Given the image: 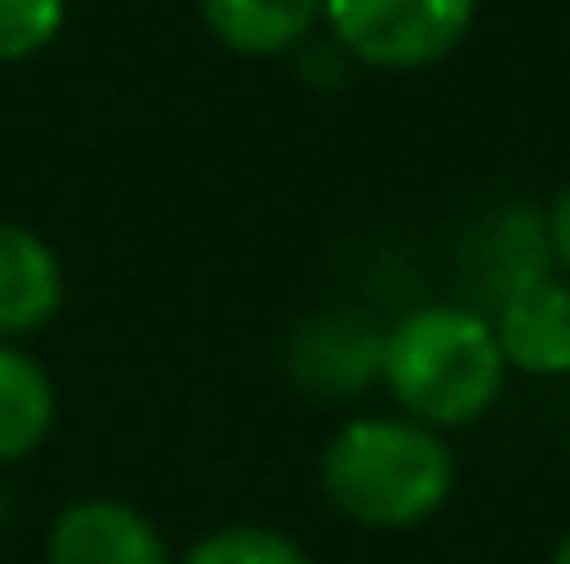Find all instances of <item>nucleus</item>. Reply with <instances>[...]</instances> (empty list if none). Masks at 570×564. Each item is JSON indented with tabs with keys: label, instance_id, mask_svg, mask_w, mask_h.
Returning <instances> with one entry per match:
<instances>
[{
	"label": "nucleus",
	"instance_id": "obj_8",
	"mask_svg": "<svg viewBox=\"0 0 570 564\" xmlns=\"http://www.w3.org/2000/svg\"><path fill=\"white\" fill-rule=\"evenodd\" d=\"M199 17L233 56H288L316 33L322 0H199Z\"/></svg>",
	"mask_w": 570,
	"mask_h": 564
},
{
	"label": "nucleus",
	"instance_id": "obj_6",
	"mask_svg": "<svg viewBox=\"0 0 570 564\" xmlns=\"http://www.w3.org/2000/svg\"><path fill=\"white\" fill-rule=\"evenodd\" d=\"M294 382H305L322 398H355L382 376V333L361 316H316L294 338Z\"/></svg>",
	"mask_w": 570,
	"mask_h": 564
},
{
	"label": "nucleus",
	"instance_id": "obj_5",
	"mask_svg": "<svg viewBox=\"0 0 570 564\" xmlns=\"http://www.w3.org/2000/svg\"><path fill=\"white\" fill-rule=\"evenodd\" d=\"M50 564H178L161 526L122 504V498H78L56 515L50 543H45Z\"/></svg>",
	"mask_w": 570,
	"mask_h": 564
},
{
	"label": "nucleus",
	"instance_id": "obj_9",
	"mask_svg": "<svg viewBox=\"0 0 570 564\" xmlns=\"http://www.w3.org/2000/svg\"><path fill=\"white\" fill-rule=\"evenodd\" d=\"M56 426V387L33 355L0 344V465L28 459Z\"/></svg>",
	"mask_w": 570,
	"mask_h": 564
},
{
	"label": "nucleus",
	"instance_id": "obj_10",
	"mask_svg": "<svg viewBox=\"0 0 570 564\" xmlns=\"http://www.w3.org/2000/svg\"><path fill=\"white\" fill-rule=\"evenodd\" d=\"M178 564H311V554L272 526H222L199 537Z\"/></svg>",
	"mask_w": 570,
	"mask_h": 564
},
{
	"label": "nucleus",
	"instance_id": "obj_4",
	"mask_svg": "<svg viewBox=\"0 0 570 564\" xmlns=\"http://www.w3.org/2000/svg\"><path fill=\"white\" fill-rule=\"evenodd\" d=\"M499 355L510 372L566 376L570 372V277L554 266H532L499 288V305L488 316Z\"/></svg>",
	"mask_w": 570,
	"mask_h": 564
},
{
	"label": "nucleus",
	"instance_id": "obj_7",
	"mask_svg": "<svg viewBox=\"0 0 570 564\" xmlns=\"http://www.w3.org/2000/svg\"><path fill=\"white\" fill-rule=\"evenodd\" d=\"M67 277L56 249L17 221H0V344H17L39 333L61 310Z\"/></svg>",
	"mask_w": 570,
	"mask_h": 564
},
{
	"label": "nucleus",
	"instance_id": "obj_2",
	"mask_svg": "<svg viewBox=\"0 0 570 564\" xmlns=\"http://www.w3.org/2000/svg\"><path fill=\"white\" fill-rule=\"evenodd\" d=\"M504 355L482 310L471 305H421L382 333V387L399 415L454 432L482 420L504 393Z\"/></svg>",
	"mask_w": 570,
	"mask_h": 564
},
{
	"label": "nucleus",
	"instance_id": "obj_14",
	"mask_svg": "<svg viewBox=\"0 0 570 564\" xmlns=\"http://www.w3.org/2000/svg\"><path fill=\"white\" fill-rule=\"evenodd\" d=\"M0 521H6V493H0Z\"/></svg>",
	"mask_w": 570,
	"mask_h": 564
},
{
	"label": "nucleus",
	"instance_id": "obj_13",
	"mask_svg": "<svg viewBox=\"0 0 570 564\" xmlns=\"http://www.w3.org/2000/svg\"><path fill=\"white\" fill-rule=\"evenodd\" d=\"M549 564H570V532L554 543V554H549Z\"/></svg>",
	"mask_w": 570,
	"mask_h": 564
},
{
	"label": "nucleus",
	"instance_id": "obj_11",
	"mask_svg": "<svg viewBox=\"0 0 570 564\" xmlns=\"http://www.w3.org/2000/svg\"><path fill=\"white\" fill-rule=\"evenodd\" d=\"M67 22V0H0V61L39 56Z\"/></svg>",
	"mask_w": 570,
	"mask_h": 564
},
{
	"label": "nucleus",
	"instance_id": "obj_3",
	"mask_svg": "<svg viewBox=\"0 0 570 564\" xmlns=\"http://www.w3.org/2000/svg\"><path fill=\"white\" fill-rule=\"evenodd\" d=\"M322 22L350 61L421 72L465 44L476 0H322Z\"/></svg>",
	"mask_w": 570,
	"mask_h": 564
},
{
	"label": "nucleus",
	"instance_id": "obj_1",
	"mask_svg": "<svg viewBox=\"0 0 570 564\" xmlns=\"http://www.w3.org/2000/svg\"><path fill=\"white\" fill-rule=\"evenodd\" d=\"M327 504L366 532H415L454 493V448L410 415H355L322 448Z\"/></svg>",
	"mask_w": 570,
	"mask_h": 564
},
{
	"label": "nucleus",
	"instance_id": "obj_12",
	"mask_svg": "<svg viewBox=\"0 0 570 564\" xmlns=\"http://www.w3.org/2000/svg\"><path fill=\"white\" fill-rule=\"evenodd\" d=\"M549 255L566 266V277H570V184L549 205Z\"/></svg>",
	"mask_w": 570,
	"mask_h": 564
}]
</instances>
